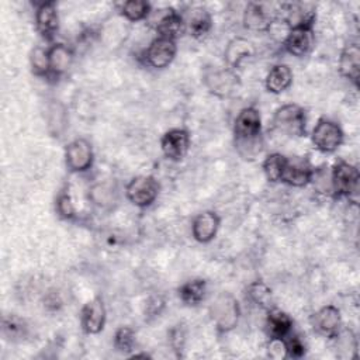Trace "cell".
<instances>
[{
	"label": "cell",
	"mask_w": 360,
	"mask_h": 360,
	"mask_svg": "<svg viewBox=\"0 0 360 360\" xmlns=\"http://www.w3.org/2000/svg\"><path fill=\"white\" fill-rule=\"evenodd\" d=\"M235 148L243 159H255L263 146L262 118L255 107H245L233 122Z\"/></svg>",
	"instance_id": "cell-1"
},
{
	"label": "cell",
	"mask_w": 360,
	"mask_h": 360,
	"mask_svg": "<svg viewBox=\"0 0 360 360\" xmlns=\"http://www.w3.org/2000/svg\"><path fill=\"white\" fill-rule=\"evenodd\" d=\"M210 314L217 330L226 333L238 325L240 315L239 302L231 292H221L211 304Z\"/></svg>",
	"instance_id": "cell-2"
},
{
	"label": "cell",
	"mask_w": 360,
	"mask_h": 360,
	"mask_svg": "<svg viewBox=\"0 0 360 360\" xmlns=\"http://www.w3.org/2000/svg\"><path fill=\"white\" fill-rule=\"evenodd\" d=\"M273 127L290 136H304L307 134L305 110L298 104H284L274 111Z\"/></svg>",
	"instance_id": "cell-3"
},
{
	"label": "cell",
	"mask_w": 360,
	"mask_h": 360,
	"mask_svg": "<svg viewBox=\"0 0 360 360\" xmlns=\"http://www.w3.org/2000/svg\"><path fill=\"white\" fill-rule=\"evenodd\" d=\"M160 191V184L153 176H135L125 186V195L131 204L139 208L152 205Z\"/></svg>",
	"instance_id": "cell-4"
},
{
	"label": "cell",
	"mask_w": 360,
	"mask_h": 360,
	"mask_svg": "<svg viewBox=\"0 0 360 360\" xmlns=\"http://www.w3.org/2000/svg\"><path fill=\"white\" fill-rule=\"evenodd\" d=\"M360 181L359 169L345 160L338 162L330 170V184L332 194L335 197H347L357 194Z\"/></svg>",
	"instance_id": "cell-5"
},
{
	"label": "cell",
	"mask_w": 360,
	"mask_h": 360,
	"mask_svg": "<svg viewBox=\"0 0 360 360\" xmlns=\"http://www.w3.org/2000/svg\"><path fill=\"white\" fill-rule=\"evenodd\" d=\"M343 138L345 134L342 128L336 122L326 118H321L311 132L314 146L323 153L335 152L343 143Z\"/></svg>",
	"instance_id": "cell-6"
},
{
	"label": "cell",
	"mask_w": 360,
	"mask_h": 360,
	"mask_svg": "<svg viewBox=\"0 0 360 360\" xmlns=\"http://www.w3.org/2000/svg\"><path fill=\"white\" fill-rule=\"evenodd\" d=\"M204 83L210 93L221 98L232 96L240 87L238 75L229 68L208 69L204 73Z\"/></svg>",
	"instance_id": "cell-7"
},
{
	"label": "cell",
	"mask_w": 360,
	"mask_h": 360,
	"mask_svg": "<svg viewBox=\"0 0 360 360\" xmlns=\"http://www.w3.org/2000/svg\"><path fill=\"white\" fill-rule=\"evenodd\" d=\"M65 162L70 172H87L94 162V152L91 143L84 138H77L69 142L65 148Z\"/></svg>",
	"instance_id": "cell-8"
},
{
	"label": "cell",
	"mask_w": 360,
	"mask_h": 360,
	"mask_svg": "<svg viewBox=\"0 0 360 360\" xmlns=\"http://www.w3.org/2000/svg\"><path fill=\"white\" fill-rule=\"evenodd\" d=\"M314 25L315 24H300V25L290 27L283 41L284 49L292 56H297V58L305 56L314 46V41H315Z\"/></svg>",
	"instance_id": "cell-9"
},
{
	"label": "cell",
	"mask_w": 360,
	"mask_h": 360,
	"mask_svg": "<svg viewBox=\"0 0 360 360\" xmlns=\"http://www.w3.org/2000/svg\"><path fill=\"white\" fill-rule=\"evenodd\" d=\"M160 149L163 155L173 162H180L186 158L190 149V134L183 128H172L160 138Z\"/></svg>",
	"instance_id": "cell-10"
},
{
	"label": "cell",
	"mask_w": 360,
	"mask_h": 360,
	"mask_svg": "<svg viewBox=\"0 0 360 360\" xmlns=\"http://www.w3.org/2000/svg\"><path fill=\"white\" fill-rule=\"evenodd\" d=\"M158 37L176 41L186 31V21L180 13L172 7L158 10V18L153 21Z\"/></svg>",
	"instance_id": "cell-11"
},
{
	"label": "cell",
	"mask_w": 360,
	"mask_h": 360,
	"mask_svg": "<svg viewBox=\"0 0 360 360\" xmlns=\"http://www.w3.org/2000/svg\"><path fill=\"white\" fill-rule=\"evenodd\" d=\"M176 52H177L176 41L156 37L155 39L150 41L149 46L145 51V62L155 69H163L173 62Z\"/></svg>",
	"instance_id": "cell-12"
},
{
	"label": "cell",
	"mask_w": 360,
	"mask_h": 360,
	"mask_svg": "<svg viewBox=\"0 0 360 360\" xmlns=\"http://www.w3.org/2000/svg\"><path fill=\"white\" fill-rule=\"evenodd\" d=\"M107 311L104 301L100 297H94L86 302L80 312V323L86 333L97 335L104 329Z\"/></svg>",
	"instance_id": "cell-13"
},
{
	"label": "cell",
	"mask_w": 360,
	"mask_h": 360,
	"mask_svg": "<svg viewBox=\"0 0 360 360\" xmlns=\"http://www.w3.org/2000/svg\"><path fill=\"white\" fill-rule=\"evenodd\" d=\"M311 323L319 335L333 339L342 329L340 311L335 305H325L312 315Z\"/></svg>",
	"instance_id": "cell-14"
},
{
	"label": "cell",
	"mask_w": 360,
	"mask_h": 360,
	"mask_svg": "<svg viewBox=\"0 0 360 360\" xmlns=\"http://www.w3.org/2000/svg\"><path fill=\"white\" fill-rule=\"evenodd\" d=\"M35 28L38 34L52 41L59 31V14L55 1H42L35 10Z\"/></svg>",
	"instance_id": "cell-15"
},
{
	"label": "cell",
	"mask_w": 360,
	"mask_h": 360,
	"mask_svg": "<svg viewBox=\"0 0 360 360\" xmlns=\"http://www.w3.org/2000/svg\"><path fill=\"white\" fill-rule=\"evenodd\" d=\"M314 167L304 158H287L281 181L292 187H304L311 183Z\"/></svg>",
	"instance_id": "cell-16"
},
{
	"label": "cell",
	"mask_w": 360,
	"mask_h": 360,
	"mask_svg": "<svg viewBox=\"0 0 360 360\" xmlns=\"http://www.w3.org/2000/svg\"><path fill=\"white\" fill-rule=\"evenodd\" d=\"M221 219L214 211H204L195 215L191 224V233L194 239L200 243L211 242L219 229Z\"/></svg>",
	"instance_id": "cell-17"
},
{
	"label": "cell",
	"mask_w": 360,
	"mask_h": 360,
	"mask_svg": "<svg viewBox=\"0 0 360 360\" xmlns=\"http://www.w3.org/2000/svg\"><path fill=\"white\" fill-rule=\"evenodd\" d=\"M253 55H255L253 44L242 37L232 38L224 51L225 63L232 70H236L243 60L252 58Z\"/></svg>",
	"instance_id": "cell-18"
},
{
	"label": "cell",
	"mask_w": 360,
	"mask_h": 360,
	"mask_svg": "<svg viewBox=\"0 0 360 360\" xmlns=\"http://www.w3.org/2000/svg\"><path fill=\"white\" fill-rule=\"evenodd\" d=\"M274 17L264 8L263 4L249 3L243 11V25L250 31H270Z\"/></svg>",
	"instance_id": "cell-19"
},
{
	"label": "cell",
	"mask_w": 360,
	"mask_h": 360,
	"mask_svg": "<svg viewBox=\"0 0 360 360\" xmlns=\"http://www.w3.org/2000/svg\"><path fill=\"white\" fill-rule=\"evenodd\" d=\"M339 72L343 77L350 80L354 86L359 84L360 73V48L359 45L349 44L343 48L339 56Z\"/></svg>",
	"instance_id": "cell-20"
},
{
	"label": "cell",
	"mask_w": 360,
	"mask_h": 360,
	"mask_svg": "<svg viewBox=\"0 0 360 360\" xmlns=\"http://www.w3.org/2000/svg\"><path fill=\"white\" fill-rule=\"evenodd\" d=\"M49 55V69L51 76L49 77H59L65 75L73 62V52L69 46L65 44H53L48 48Z\"/></svg>",
	"instance_id": "cell-21"
},
{
	"label": "cell",
	"mask_w": 360,
	"mask_h": 360,
	"mask_svg": "<svg viewBox=\"0 0 360 360\" xmlns=\"http://www.w3.org/2000/svg\"><path fill=\"white\" fill-rule=\"evenodd\" d=\"M292 83V72L288 65L277 63L274 65L264 79V86L269 93L280 94L285 91Z\"/></svg>",
	"instance_id": "cell-22"
},
{
	"label": "cell",
	"mask_w": 360,
	"mask_h": 360,
	"mask_svg": "<svg viewBox=\"0 0 360 360\" xmlns=\"http://www.w3.org/2000/svg\"><path fill=\"white\" fill-rule=\"evenodd\" d=\"M211 27L212 18L208 10L204 7H194L186 21V30L188 34L195 39H201L211 31Z\"/></svg>",
	"instance_id": "cell-23"
},
{
	"label": "cell",
	"mask_w": 360,
	"mask_h": 360,
	"mask_svg": "<svg viewBox=\"0 0 360 360\" xmlns=\"http://www.w3.org/2000/svg\"><path fill=\"white\" fill-rule=\"evenodd\" d=\"M267 333L270 338H285L292 330V319L284 311L273 307L267 311Z\"/></svg>",
	"instance_id": "cell-24"
},
{
	"label": "cell",
	"mask_w": 360,
	"mask_h": 360,
	"mask_svg": "<svg viewBox=\"0 0 360 360\" xmlns=\"http://www.w3.org/2000/svg\"><path fill=\"white\" fill-rule=\"evenodd\" d=\"M179 298L187 305L200 304L207 292V281L204 278H193L179 287Z\"/></svg>",
	"instance_id": "cell-25"
},
{
	"label": "cell",
	"mask_w": 360,
	"mask_h": 360,
	"mask_svg": "<svg viewBox=\"0 0 360 360\" xmlns=\"http://www.w3.org/2000/svg\"><path fill=\"white\" fill-rule=\"evenodd\" d=\"M248 298L257 307L269 311L273 308V292L270 287L263 281H253L246 288Z\"/></svg>",
	"instance_id": "cell-26"
},
{
	"label": "cell",
	"mask_w": 360,
	"mask_h": 360,
	"mask_svg": "<svg viewBox=\"0 0 360 360\" xmlns=\"http://www.w3.org/2000/svg\"><path fill=\"white\" fill-rule=\"evenodd\" d=\"M285 160H287V156H284L281 153H277V152L270 153L269 156H266V159L262 163V169H263V173H264L266 179L270 183L281 181Z\"/></svg>",
	"instance_id": "cell-27"
},
{
	"label": "cell",
	"mask_w": 360,
	"mask_h": 360,
	"mask_svg": "<svg viewBox=\"0 0 360 360\" xmlns=\"http://www.w3.org/2000/svg\"><path fill=\"white\" fill-rule=\"evenodd\" d=\"M152 13V7L148 1H141V0H129L125 1L121 6V14L132 22L145 20Z\"/></svg>",
	"instance_id": "cell-28"
},
{
	"label": "cell",
	"mask_w": 360,
	"mask_h": 360,
	"mask_svg": "<svg viewBox=\"0 0 360 360\" xmlns=\"http://www.w3.org/2000/svg\"><path fill=\"white\" fill-rule=\"evenodd\" d=\"M30 65H31V72L35 76L49 77L51 76V69H49L48 49L41 48V46H35L31 51V55H30Z\"/></svg>",
	"instance_id": "cell-29"
},
{
	"label": "cell",
	"mask_w": 360,
	"mask_h": 360,
	"mask_svg": "<svg viewBox=\"0 0 360 360\" xmlns=\"http://www.w3.org/2000/svg\"><path fill=\"white\" fill-rule=\"evenodd\" d=\"M136 343L135 330L131 326H121L114 333V347L121 353H129Z\"/></svg>",
	"instance_id": "cell-30"
},
{
	"label": "cell",
	"mask_w": 360,
	"mask_h": 360,
	"mask_svg": "<svg viewBox=\"0 0 360 360\" xmlns=\"http://www.w3.org/2000/svg\"><path fill=\"white\" fill-rule=\"evenodd\" d=\"M55 210L59 218L62 219H73L76 217V208L73 204V200L70 197V194L68 193V190H62L58 197H56V202H55Z\"/></svg>",
	"instance_id": "cell-31"
},
{
	"label": "cell",
	"mask_w": 360,
	"mask_h": 360,
	"mask_svg": "<svg viewBox=\"0 0 360 360\" xmlns=\"http://www.w3.org/2000/svg\"><path fill=\"white\" fill-rule=\"evenodd\" d=\"M3 332L6 333L7 338L13 340L24 339V336L27 335V325L18 316L10 315L3 319Z\"/></svg>",
	"instance_id": "cell-32"
},
{
	"label": "cell",
	"mask_w": 360,
	"mask_h": 360,
	"mask_svg": "<svg viewBox=\"0 0 360 360\" xmlns=\"http://www.w3.org/2000/svg\"><path fill=\"white\" fill-rule=\"evenodd\" d=\"M285 342V347H287V357H292V359H300L305 354V345L302 342V339L294 333L292 330L283 338Z\"/></svg>",
	"instance_id": "cell-33"
},
{
	"label": "cell",
	"mask_w": 360,
	"mask_h": 360,
	"mask_svg": "<svg viewBox=\"0 0 360 360\" xmlns=\"http://www.w3.org/2000/svg\"><path fill=\"white\" fill-rule=\"evenodd\" d=\"M267 353L271 359H285L287 357V347L285 342L281 338H270L269 346H267Z\"/></svg>",
	"instance_id": "cell-34"
},
{
	"label": "cell",
	"mask_w": 360,
	"mask_h": 360,
	"mask_svg": "<svg viewBox=\"0 0 360 360\" xmlns=\"http://www.w3.org/2000/svg\"><path fill=\"white\" fill-rule=\"evenodd\" d=\"M91 197L96 204L104 207L105 204H108L111 201V197H114V193L110 188H107L104 184H98V186L93 187Z\"/></svg>",
	"instance_id": "cell-35"
},
{
	"label": "cell",
	"mask_w": 360,
	"mask_h": 360,
	"mask_svg": "<svg viewBox=\"0 0 360 360\" xmlns=\"http://www.w3.org/2000/svg\"><path fill=\"white\" fill-rule=\"evenodd\" d=\"M170 343L174 350H181L184 347V330L183 328L177 326L170 332Z\"/></svg>",
	"instance_id": "cell-36"
}]
</instances>
